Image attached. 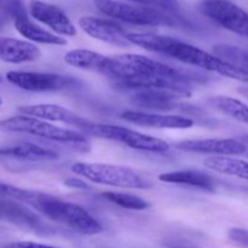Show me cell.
I'll list each match as a JSON object with an SVG mask.
<instances>
[{"instance_id":"obj_1","label":"cell","mask_w":248,"mask_h":248,"mask_svg":"<svg viewBox=\"0 0 248 248\" xmlns=\"http://www.w3.org/2000/svg\"><path fill=\"white\" fill-rule=\"evenodd\" d=\"M127 38L132 45L170 56L186 64L194 65L208 72L217 73L222 77L248 84V73L241 68L178 39L154 33H128Z\"/></svg>"},{"instance_id":"obj_2","label":"cell","mask_w":248,"mask_h":248,"mask_svg":"<svg viewBox=\"0 0 248 248\" xmlns=\"http://www.w3.org/2000/svg\"><path fill=\"white\" fill-rule=\"evenodd\" d=\"M26 203L45 216L47 219L64 225L79 234L96 235L103 232V227L98 220L77 203L61 200L41 191L31 190Z\"/></svg>"},{"instance_id":"obj_3","label":"cell","mask_w":248,"mask_h":248,"mask_svg":"<svg viewBox=\"0 0 248 248\" xmlns=\"http://www.w3.org/2000/svg\"><path fill=\"white\" fill-rule=\"evenodd\" d=\"M0 130L6 131V132L26 133V135L43 138V140L72 145L77 149L87 150L90 145L82 133L69 130V128L55 126L47 121L31 118V116L16 115L1 120Z\"/></svg>"},{"instance_id":"obj_4","label":"cell","mask_w":248,"mask_h":248,"mask_svg":"<svg viewBox=\"0 0 248 248\" xmlns=\"http://www.w3.org/2000/svg\"><path fill=\"white\" fill-rule=\"evenodd\" d=\"M93 2L102 14L126 23L149 27H173L179 24V18L176 14H170L154 7L127 4L116 0H93Z\"/></svg>"},{"instance_id":"obj_5","label":"cell","mask_w":248,"mask_h":248,"mask_svg":"<svg viewBox=\"0 0 248 248\" xmlns=\"http://www.w3.org/2000/svg\"><path fill=\"white\" fill-rule=\"evenodd\" d=\"M70 170L78 176L102 186L127 189H147L152 186V183L140 176L135 170L120 165L75 162Z\"/></svg>"},{"instance_id":"obj_6","label":"cell","mask_w":248,"mask_h":248,"mask_svg":"<svg viewBox=\"0 0 248 248\" xmlns=\"http://www.w3.org/2000/svg\"><path fill=\"white\" fill-rule=\"evenodd\" d=\"M118 62L121 65V75L119 80L114 82L123 81V80L130 79V78H161V79L176 80L181 82L198 81L200 78L193 77L189 73L181 72V70L172 68L170 65L164 64L161 62L148 58L142 55H135V53H125V55L115 56ZM111 82V84H114Z\"/></svg>"},{"instance_id":"obj_7","label":"cell","mask_w":248,"mask_h":248,"mask_svg":"<svg viewBox=\"0 0 248 248\" xmlns=\"http://www.w3.org/2000/svg\"><path fill=\"white\" fill-rule=\"evenodd\" d=\"M82 130L94 137L120 142L132 149L140 150V152L165 154L170 150V144L165 140L153 137V136L144 135V133L131 130V128L124 127V126L87 123L82 127Z\"/></svg>"},{"instance_id":"obj_8","label":"cell","mask_w":248,"mask_h":248,"mask_svg":"<svg viewBox=\"0 0 248 248\" xmlns=\"http://www.w3.org/2000/svg\"><path fill=\"white\" fill-rule=\"evenodd\" d=\"M199 9L223 28L248 38V12L230 0H203Z\"/></svg>"},{"instance_id":"obj_9","label":"cell","mask_w":248,"mask_h":248,"mask_svg":"<svg viewBox=\"0 0 248 248\" xmlns=\"http://www.w3.org/2000/svg\"><path fill=\"white\" fill-rule=\"evenodd\" d=\"M6 79L10 84L18 89L31 92L61 91L70 89L78 84V80L67 75L55 73H36L11 70L6 73Z\"/></svg>"},{"instance_id":"obj_10","label":"cell","mask_w":248,"mask_h":248,"mask_svg":"<svg viewBox=\"0 0 248 248\" xmlns=\"http://www.w3.org/2000/svg\"><path fill=\"white\" fill-rule=\"evenodd\" d=\"M79 26L87 35L103 43L110 44L118 47H128L132 44L123 27L109 19L94 16H82L79 18Z\"/></svg>"},{"instance_id":"obj_11","label":"cell","mask_w":248,"mask_h":248,"mask_svg":"<svg viewBox=\"0 0 248 248\" xmlns=\"http://www.w3.org/2000/svg\"><path fill=\"white\" fill-rule=\"evenodd\" d=\"M64 61L68 64L79 69L99 73L110 79L111 81H114L118 77L119 65L114 56L108 57L94 51L78 48V50L69 51L65 55Z\"/></svg>"},{"instance_id":"obj_12","label":"cell","mask_w":248,"mask_h":248,"mask_svg":"<svg viewBox=\"0 0 248 248\" xmlns=\"http://www.w3.org/2000/svg\"><path fill=\"white\" fill-rule=\"evenodd\" d=\"M29 14L34 19L44 23L60 35H77V28L73 22L57 5L41 0H31L29 2Z\"/></svg>"},{"instance_id":"obj_13","label":"cell","mask_w":248,"mask_h":248,"mask_svg":"<svg viewBox=\"0 0 248 248\" xmlns=\"http://www.w3.org/2000/svg\"><path fill=\"white\" fill-rule=\"evenodd\" d=\"M176 148L183 152L199 154H215V156H232L246 152V145L232 138H206L186 140L177 143Z\"/></svg>"},{"instance_id":"obj_14","label":"cell","mask_w":248,"mask_h":248,"mask_svg":"<svg viewBox=\"0 0 248 248\" xmlns=\"http://www.w3.org/2000/svg\"><path fill=\"white\" fill-rule=\"evenodd\" d=\"M127 123L138 126L152 128H165V130H186L194 126V121L186 116L181 115H161L149 111L126 110L120 116Z\"/></svg>"},{"instance_id":"obj_15","label":"cell","mask_w":248,"mask_h":248,"mask_svg":"<svg viewBox=\"0 0 248 248\" xmlns=\"http://www.w3.org/2000/svg\"><path fill=\"white\" fill-rule=\"evenodd\" d=\"M21 115L31 116L44 121H55V123H65L75 125L82 128L89 121L80 118L78 114L73 113L69 109L58 104H34V106H23L18 108Z\"/></svg>"},{"instance_id":"obj_16","label":"cell","mask_w":248,"mask_h":248,"mask_svg":"<svg viewBox=\"0 0 248 248\" xmlns=\"http://www.w3.org/2000/svg\"><path fill=\"white\" fill-rule=\"evenodd\" d=\"M0 216L18 227L33 230L35 232H44L47 229L38 215L19 202L0 199Z\"/></svg>"},{"instance_id":"obj_17","label":"cell","mask_w":248,"mask_h":248,"mask_svg":"<svg viewBox=\"0 0 248 248\" xmlns=\"http://www.w3.org/2000/svg\"><path fill=\"white\" fill-rule=\"evenodd\" d=\"M41 52L36 45L28 40L15 38H0V61L7 63H27L40 57Z\"/></svg>"},{"instance_id":"obj_18","label":"cell","mask_w":248,"mask_h":248,"mask_svg":"<svg viewBox=\"0 0 248 248\" xmlns=\"http://www.w3.org/2000/svg\"><path fill=\"white\" fill-rule=\"evenodd\" d=\"M130 94L131 102L135 106L149 110H171L176 108L179 99L183 98L176 92L162 90H142Z\"/></svg>"},{"instance_id":"obj_19","label":"cell","mask_w":248,"mask_h":248,"mask_svg":"<svg viewBox=\"0 0 248 248\" xmlns=\"http://www.w3.org/2000/svg\"><path fill=\"white\" fill-rule=\"evenodd\" d=\"M0 157L18 161H52L58 159V153L34 143H21L0 148Z\"/></svg>"},{"instance_id":"obj_20","label":"cell","mask_w":248,"mask_h":248,"mask_svg":"<svg viewBox=\"0 0 248 248\" xmlns=\"http://www.w3.org/2000/svg\"><path fill=\"white\" fill-rule=\"evenodd\" d=\"M159 179L166 183L194 186V188L202 189L206 191L215 190V179L210 174L199 171V170H181V171L166 172V173L160 174Z\"/></svg>"},{"instance_id":"obj_21","label":"cell","mask_w":248,"mask_h":248,"mask_svg":"<svg viewBox=\"0 0 248 248\" xmlns=\"http://www.w3.org/2000/svg\"><path fill=\"white\" fill-rule=\"evenodd\" d=\"M15 28L27 40L44 45H67V40L57 34L47 31L38 24L33 23L28 16L18 17L15 19Z\"/></svg>"},{"instance_id":"obj_22","label":"cell","mask_w":248,"mask_h":248,"mask_svg":"<svg viewBox=\"0 0 248 248\" xmlns=\"http://www.w3.org/2000/svg\"><path fill=\"white\" fill-rule=\"evenodd\" d=\"M203 164L212 171L248 181V161L245 160L232 156H210Z\"/></svg>"},{"instance_id":"obj_23","label":"cell","mask_w":248,"mask_h":248,"mask_svg":"<svg viewBox=\"0 0 248 248\" xmlns=\"http://www.w3.org/2000/svg\"><path fill=\"white\" fill-rule=\"evenodd\" d=\"M213 108L222 111L225 115L248 125V106L244 102L228 96H218L210 99Z\"/></svg>"},{"instance_id":"obj_24","label":"cell","mask_w":248,"mask_h":248,"mask_svg":"<svg viewBox=\"0 0 248 248\" xmlns=\"http://www.w3.org/2000/svg\"><path fill=\"white\" fill-rule=\"evenodd\" d=\"M213 52L222 60L227 61L248 73V51L237 47V46L219 44V45L213 46Z\"/></svg>"},{"instance_id":"obj_25","label":"cell","mask_w":248,"mask_h":248,"mask_svg":"<svg viewBox=\"0 0 248 248\" xmlns=\"http://www.w3.org/2000/svg\"><path fill=\"white\" fill-rule=\"evenodd\" d=\"M102 196L108 201H110V202L115 203V205L120 206L123 208H127V210L143 211L150 207V203L147 200L137 195H133V194L107 191V193L102 194Z\"/></svg>"},{"instance_id":"obj_26","label":"cell","mask_w":248,"mask_h":248,"mask_svg":"<svg viewBox=\"0 0 248 248\" xmlns=\"http://www.w3.org/2000/svg\"><path fill=\"white\" fill-rule=\"evenodd\" d=\"M128 1L142 5V6L162 10V11L170 12V14H176L179 9L178 0H128Z\"/></svg>"},{"instance_id":"obj_27","label":"cell","mask_w":248,"mask_h":248,"mask_svg":"<svg viewBox=\"0 0 248 248\" xmlns=\"http://www.w3.org/2000/svg\"><path fill=\"white\" fill-rule=\"evenodd\" d=\"M24 191H26V189L17 188V186H11V184L2 183V182H0V196L14 199V200H17V201H21L22 198H23V195H24Z\"/></svg>"},{"instance_id":"obj_28","label":"cell","mask_w":248,"mask_h":248,"mask_svg":"<svg viewBox=\"0 0 248 248\" xmlns=\"http://www.w3.org/2000/svg\"><path fill=\"white\" fill-rule=\"evenodd\" d=\"M229 237L232 242L248 248V230L241 228H232L229 232Z\"/></svg>"},{"instance_id":"obj_29","label":"cell","mask_w":248,"mask_h":248,"mask_svg":"<svg viewBox=\"0 0 248 248\" xmlns=\"http://www.w3.org/2000/svg\"><path fill=\"white\" fill-rule=\"evenodd\" d=\"M5 248H60V247L38 244V242H31V241H18V242H14V244L7 245Z\"/></svg>"},{"instance_id":"obj_30","label":"cell","mask_w":248,"mask_h":248,"mask_svg":"<svg viewBox=\"0 0 248 248\" xmlns=\"http://www.w3.org/2000/svg\"><path fill=\"white\" fill-rule=\"evenodd\" d=\"M64 184L69 188L73 189H81V190H89L90 186L87 183H85L84 181L81 179H78V178H68L64 181Z\"/></svg>"},{"instance_id":"obj_31","label":"cell","mask_w":248,"mask_h":248,"mask_svg":"<svg viewBox=\"0 0 248 248\" xmlns=\"http://www.w3.org/2000/svg\"><path fill=\"white\" fill-rule=\"evenodd\" d=\"M1 104H2V99L0 98V106H1Z\"/></svg>"},{"instance_id":"obj_32","label":"cell","mask_w":248,"mask_h":248,"mask_svg":"<svg viewBox=\"0 0 248 248\" xmlns=\"http://www.w3.org/2000/svg\"><path fill=\"white\" fill-rule=\"evenodd\" d=\"M1 81H2V79H1V77H0V84H1Z\"/></svg>"},{"instance_id":"obj_33","label":"cell","mask_w":248,"mask_h":248,"mask_svg":"<svg viewBox=\"0 0 248 248\" xmlns=\"http://www.w3.org/2000/svg\"><path fill=\"white\" fill-rule=\"evenodd\" d=\"M0 218H1V216H0Z\"/></svg>"}]
</instances>
